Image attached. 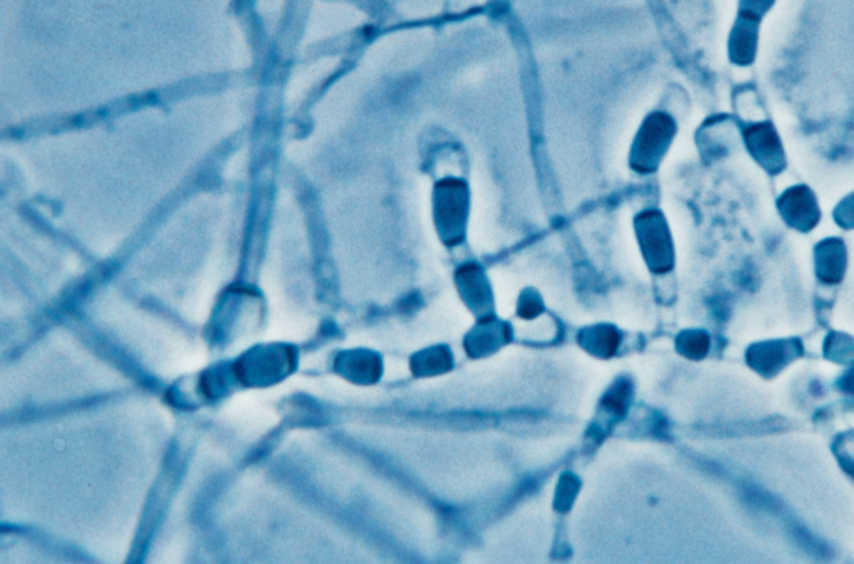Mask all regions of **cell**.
<instances>
[{
    "mask_svg": "<svg viewBox=\"0 0 854 564\" xmlns=\"http://www.w3.org/2000/svg\"><path fill=\"white\" fill-rule=\"evenodd\" d=\"M296 354L291 348L269 346L252 349L244 358L237 361L234 374L239 383L246 386H266L276 383L291 373Z\"/></svg>",
    "mask_w": 854,
    "mask_h": 564,
    "instance_id": "obj_1",
    "label": "cell"
},
{
    "mask_svg": "<svg viewBox=\"0 0 854 564\" xmlns=\"http://www.w3.org/2000/svg\"><path fill=\"white\" fill-rule=\"evenodd\" d=\"M801 356H803V343L799 339H779V341L753 344L746 351V363L759 376L773 379Z\"/></svg>",
    "mask_w": 854,
    "mask_h": 564,
    "instance_id": "obj_2",
    "label": "cell"
},
{
    "mask_svg": "<svg viewBox=\"0 0 854 564\" xmlns=\"http://www.w3.org/2000/svg\"><path fill=\"white\" fill-rule=\"evenodd\" d=\"M778 209L786 224L801 232L811 231L821 217L816 197L806 186L793 187L784 192L779 199Z\"/></svg>",
    "mask_w": 854,
    "mask_h": 564,
    "instance_id": "obj_3",
    "label": "cell"
},
{
    "mask_svg": "<svg viewBox=\"0 0 854 564\" xmlns=\"http://www.w3.org/2000/svg\"><path fill=\"white\" fill-rule=\"evenodd\" d=\"M746 144L749 151L758 159L759 164L768 169L771 174L781 171L784 167V156L778 136L771 126L751 127L746 132Z\"/></svg>",
    "mask_w": 854,
    "mask_h": 564,
    "instance_id": "obj_4",
    "label": "cell"
},
{
    "mask_svg": "<svg viewBox=\"0 0 854 564\" xmlns=\"http://www.w3.org/2000/svg\"><path fill=\"white\" fill-rule=\"evenodd\" d=\"M814 261H816V274L821 281L826 284H838L843 281L846 264H848L844 242L834 237L819 242L814 251Z\"/></svg>",
    "mask_w": 854,
    "mask_h": 564,
    "instance_id": "obj_5",
    "label": "cell"
},
{
    "mask_svg": "<svg viewBox=\"0 0 854 564\" xmlns=\"http://www.w3.org/2000/svg\"><path fill=\"white\" fill-rule=\"evenodd\" d=\"M824 356L833 363H854V338H849L848 334H829L824 341Z\"/></svg>",
    "mask_w": 854,
    "mask_h": 564,
    "instance_id": "obj_6",
    "label": "cell"
},
{
    "mask_svg": "<svg viewBox=\"0 0 854 564\" xmlns=\"http://www.w3.org/2000/svg\"><path fill=\"white\" fill-rule=\"evenodd\" d=\"M679 353L689 359H703L709 351L708 334L703 331H688L678 338Z\"/></svg>",
    "mask_w": 854,
    "mask_h": 564,
    "instance_id": "obj_7",
    "label": "cell"
},
{
    "mask_svg": "<svg viewBox=\"0 0 854 564\" xmlns=\"http://www.w3.org/2000/svg\"><path fill=\"white\" fill-rule=\"evenodd\" d=\"M834 219L844 229H854V194L846 197L834 211Z\"/></svg>",
    "mask_w": 854,
    "mask_h": 564,
    "instance_id": "obj_8",
    "label": "cell"
},
{
    "mask_svg": "<svg viewBox=\"0 0 854 564\" xmlns=\"http://www.w3.org/2000/svg\"><path fill=\"white\" fill-rule=\"evenodd\" d=\"M743 2H746L743 6H748V16L758 17L761 12L766 11L771 6L773 0H743Z\"/></svg>",
    "mask_w": 854,
    "mask_h": 564,
    "instance_id": "obj_9",
    "label": "cell"
},
{
    "mask_svg": "<svg viewBox=\"0 0 854 564\" xmlns=\"http://www.w3.org/2000/svg\"><path fill=\"white\" fill-rule=\"evenodd\" d=\"M838 386L843 393L854 396V368L849 369L848 373H844L843 376L839 378Z\"/></svg>",
    "mask_w": 854,
    "mask_h": 564,
    "instance_id": "obj_10",
    "label": "cell"
}]
</instances>
